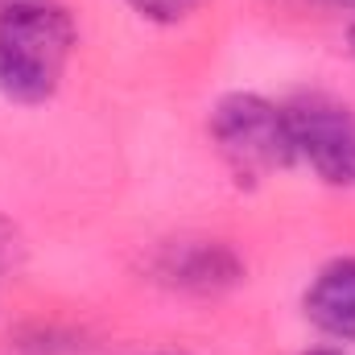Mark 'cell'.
<instances>
[{
  "instance_id": "6da1fadb",
  "label": "cell",
  "mask_w": 355,
  "mask_h": 355,
  "mask_svg": "<svg viewBox=\"0 0 355 355\" xmlns=\"http://www.w3.org/2000/svg\"><path fill=\"white\" fill-rule=\"evenodd\" d=\"M75 17L54 0H8L0 8V95L8 103H46L75 58Z\"/></svg>"
},
{
  "instance_id": "52a82bcc",
  "label": "cell",
  "mask_w": 355,
  "mask_h": 355,
  "mask_svg": "<svg viewBox=\"0 0 355 355\" xmlns=\"http://www.w3.org/2000/svg\"><path fill=\"white\" fill-rule=\"evenodd\" d=\"M310 4H331V8H355V0H310Z\"/></svg>"
},
{
  "instance_id": "ba28073f",
  "label": "cell",
  "mask_w": 355,
  "mask_h": 355,
  "mask_svg": "<svg viewBox=\"0 0 355 355\" xmlns=\"http://www.w3.org/2000/svg\"><path fill=\"white\" fill-rule=\"evenodd\" d=\"M347 54H352V62H355V21L347 25Z\"/></svg>"
},
{
  "instance_id": "9c48e42d",
  "label": "cell",
  "mask_w": 355,
  "mask_h": 355,
  "mask_svg": "<svg viewBox=\"0 0 355 355\" xmlns=\"http://www.w3.org/2000/svg\"><path fill=\"white\" fill-rule=\"evenodd\" d=\"M302 355H343V352H335V347H310V352H302Z\"/></svg>"
},
{
  "instance_id": "7a4b0ae2",
  "label": "cell",
  "mask_w": 355,
  "mask_h": 355,
  "mask_svg": "<svg viewBox=\"0 0 355 355\" xmlns=\"http://www.w3.org/2000/svg\"><path fill=\"white\" fill-rule=\"evenodd\" d=\"M211 141L240 182H261L297 166L285 103H272L261 91H227L211 107Z\"/></svg>"
},
{
  "instance_id": "5b68a950",
  "label": "cell",
  "mask_w": 355,
  "mask_h": 355,
  "mask_svg": "<svg viewBox=\"0 0 355 355\" xmlns=\"http://www.w3.org/2000/svg\"><path fill=\"white\" fill-rule=\"evenodd\" d=\"M302 314L327 339L355 343V257H339L310 277L302 293Z\"/></svg>"
},
{
  "instance_id": "8992f818",
  "label": "cell",
  "mask_w": 355,
  "mask_h": 355,
  "mask_svg": "<svg viewBox=\"0 0 355 355\" xmlns=\"http://www.w3.org/2000/svg\"><path fill=\"white\" fill-rule=\"evenodd\" d=\"M137 17H145V21H157V25H178V21H186L202 0H124Z\"/></svg>"
},
{
  "instance_id": "3957f363",
  "label": "cell",
  "mask_w": 355,
  "mask_h": 355,
  "mask_svg": "<svg viewBox=\"0 0 355 355\" xmlns=\"http://www.w3.org/2000/svg\"><path fill=\"white\" fill-rule=\"evenodd\" d=\"M293 162L310 166L327 186L355 190V112L327 91H297L285 103Z\"/></svg>"
},
{
  "instance_id": "277c9868",
  "label": "cell",
  "mask_w": 355,
  "mask_h": 355,
  "mask_svg": "<svg viewBox=\"0 0 355 355\" xmlns=\"http://www.w3.org/2000/svg\"><path fill=\"white\" fill-rule=\"evenodd\" d=\"M153 277L166 281L170 289H186V293H219L244 277V265L219 240H174V244L157 248Z\"/></svg>"
}]
</instances>
